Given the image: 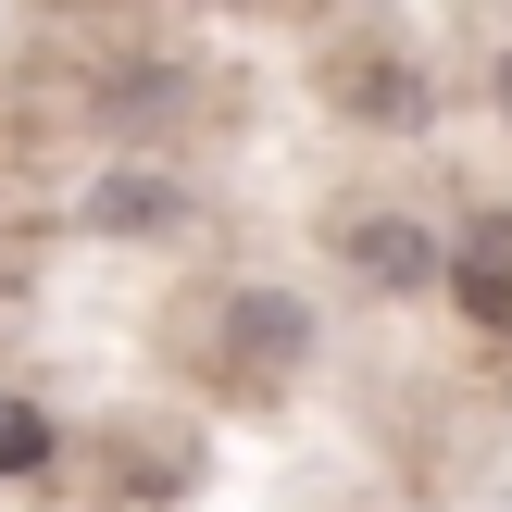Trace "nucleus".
I'll return each mask as SVG.
<instances>
[{
	"mask_svg": "<svg viewBox=\"0 0 512 512\" xmlns=\"http://www.w3.org/2000/svg\"><path fill=\"white\" fill-rule=\"evenodd\" d=\"M50 463V413L38 400H0V475H38Z\"/></svg>",
	"mask_w": 512,
	"mask_h": 512,
	"instance_id": "obj_5",
	"label": "nucleus"
},
{
	"mask_svg": "<svg viewBox=\"0 0 512 512\" xmlns=\"http://www.w3.org/2000/svg\"><path fill=\"white\" fill-rule=\"evenodd\" d=\"M450 300H463L488 338H512V213H475L450 238Z\"/></svg>",
	"mask_w": 512,
	"mask_h": 512,
	"instance_id": "obj_2",
	"label": "nucleus"
},
{
	"mask_svg": "<svg viewBox=\"0 0 512 512\" xmlns=\"http://www.w3.org/2000/svg\"><path fill=\"white\" fill-rule=\"evenodd\" d=\"M213 325H225V388H250V400H263V388H288V375H300V350H313V313H300L288 288H238Z\"/></svg>",
	"mask_w": 512,
	"mask_h": 512,
	"instance_id": "obj_1",
	"label": "nucleus"
},
{
	"mask_svg": "<svg viewBox=\"0 0 512 512\" xmlns=\"http://www.w3.org/2000/svg\"><path fill=\"white\" fill-rule=\"evenodd\" d=\"M188 213V200L163 188V175H113V188H100V225H175Z\"/></svg>",
	"mask_w": 512,
	"mask_h": 512,
	"instance_id": "obj_4",
	"label": "nucleus"
},
{
	"mask_svg": "<svg viewBox=\"0 0 512 512\" xmlns=\"http://www.w3.org/2000/svg\"><path fill=\"white\" fill-rule=\"evenodd\" d=\"M500 113H512V50H500Z\"/></svg>",
	"mask_w": 512,
	"mask_h": 512,
	"instance_id": "obj_6",
	"label": "nucleus"
},
{
	"mask_svg": "<svg viewBox=\"0 0 512 512\" xmlns=\"http://www.w3.org/2000/svg\"><path fill=\"white\" fill-rule=\"evenodd\" d=\"M350 263H363L375 275V288H425V275H438V250H425V225H400V213H363V225H350Z\"/></svg>",
	"mask_w": 512,
	"mask_h": 512,
	"instance_id": "obj_3",
	"label": "nucleus"
}]
</instances>
